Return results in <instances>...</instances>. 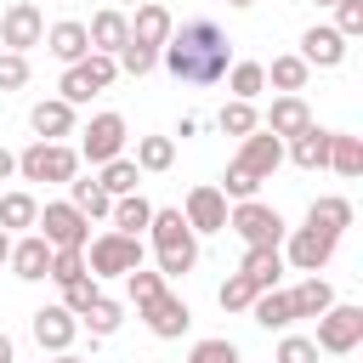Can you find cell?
Returning a JSON list of instances; mask_svg holds the SVG:
<instances>
[{"mask_svg": "<svg viewBox=\"0 0 363 363\" xmlns=\"http://www.w3.org/2000/svg\"><path fill=\"white\" fill-rule=\"evenodd\" d=\"M159 68L182 85H216L233 68V40L210 17H193V23L170 28V40L159 45Z\"/></svg>", "mask_w": 363, "mask_h": 363, "instance_id": "cell-1", "label": "cell"}, {"mask_svg": "<svg viewBox=\"0 0 363 363\" xmlns=\"http://www.w3.org/2000/svg\"><path fill=\"white\" fill-rule=\"evenodd\" d=\"M284 164V142L272 136V130H250L244 136V147H238V159L227 164V176H221V199H255V187L272 176Z\"/></svg>", "mask_w": 363, "mask_h": 363, "instance_id": "cell-2", "label": "cell"}, {"mask_svg": "<svg viewBox=\"0 0 363 363\" xmlns=\"http://www.w3.org/2000/svg\"><path fill=\"white\" fill-rule=\"evenodd\" d=\"M147 244H153V255H159V267L153 272H164V278H187L193 267H199V233L182 221V210L176 204H153V221H147Z\"/></svg>", "mask_w": 363, "mask_h": 363, "instance_id": "cell-3", "label": "cell"}, {"mask_svg": "<svg viewBox=\"0 0 363 363\" xmlns=\"http://www.w3.org/2000/svg\"><path fill=\"white\" fill-rule=\"evenodd\" d=\"M142 255H147V244L142 238H130V233H96L91 244H85V272L102 284V278H125V272H136L142 267Z\"/></svg>", "mask_w": 363, "mask_h": 363, "instance_id": "cell-4", "label": "cell"}, {"mask_svg": "<svg viewBox=\"0 0 363 363\" xmlns=\"http://www.w3.org/2000/svg\"><path fill=\"white\" fill-rule=\"evenodd\" d=\"M227 227H233L250 250H278V244H284V233H289V227H284V216H278L272 204H261V199H238V204L227 210Z\"/></svg>", "mask_w": 363, "mask_h": 363, "instance_id": "cell-5", "label": "cell"}, {"mask_svg": "<svg viewBox=\"0 0 363 363\" xmlns=\"http://www.w3.org/2000/svg\"><path fill=\"white\" fill-rule=\"evenodd\" d=\"M17 176L23 182H74L79 176V153L68 142H28L17 153Z\"/></svg>", "mask_w": 363, "mask_h": 363, "instance_id": "cell-6", "label": "cell"}, {"mask_svg": "<svg viewBox=\"0 0 363 363\" xmlns=\"http://www.w3.org/2000/svg\"><path fill=\"white\" fill-rule=\"evenodd\" d=\"M312 346L329 352V357H352V352L363 346V306L335 301V306L318 318V340H312Z\"/></svg>", "mask_w": 363, "mask_h": 363, "instance_id": "cell-7", "label": "cell"}, {"mask_svg": "<svg viewBox=\"0 0 363 363\" xmlns=\"http://www.w3.org/2000/svg\"><path fill=\"white\" fill-rule=\"evenodd\" d=\"M28 45H45V11L34 0H11L0 11V51L28 57Z\"/></svg>", "mask_w": 363, "mask_h": 363, "instance_id": "cell-8", "label": "cell"}, {"mask_svg": "<svg viewBox=\"0 0 363 363\" xmlns=\"http://www.w3.org/2000/svg\"><path fill=\"white\" fill-rule=\"evenodd\" d=\"M34 227H40V238H45L51 250H85V244H91V221H85L68 199H51Z\"/></svg>", "mask_w": 363, "mask_h": 363, "instance_id": "cell-9", "label": "cell"}, {"mask_svg": "<svg viewBox=\"0 0 363 363\" xmlns=\"http://www.w3.org/2000/svg\"><path fill=\"white\" fill-rule=\"evenodd\" d=\"M125 136H130V130H125V119H119V113H96V119L79 130V147H74V153H79L85 164H96V170H102L108 159H119V153H125Z\"/></svg>", "mask_w": 363, "mask_h": 363, "instance_id": "cell-10", "label": "cell"}, {"mask_svg": "<svg viewBox=\"0 0 363 363\" xmlns=\"http://www.w3.org/2000/svg\"><path fill=\"white\" fill-rule=\"evenodd\" d=\"M335 244H340V238H329V233H318V227H295V233H289V244H284L278 255H284V267H295V272L318 278V272L335 261Z\"/></svg>", "mask_w": 363, "mask_h": 363, "instance_id": "cell-11", "label": "cell"}, {"mask_svg": "<svg viewBox=\"0 0 363 363\" xmlns=\"http://www.w3.org/2000/svg\"><path fill=\"white\" fill-rule=\"evenodd\" d=\"M176 210H182V221H187L193 233H227V199H221L216 182H199V187L187 193V204H176Z\"/></svg>", "mask_w": 363, "mask_h": 363, "instance_id": "cell-12", "label": "cell"}, {"mask_svg": "<svg viewBox=\"0 0 363 363\" xmlns=\"http://www.w3.org/2000/svg\"><path fill=\"white\" fill-rule=\"evenodd\" d=\"M28 329H34L40 352H51V357H57V352H74V340H79V318H74L62 301H57V306H40Z\"/></svg>", "mask_w": 363, "mask_h": 363, "instance_id": "cell-13", "label": "cell"}, {"mask_svg": "<svg viewBox=\"0 0 363 363\" xmlns=\"http://www.w3.org/2000/svg\"><path fill=\"white\" fill-rule=\"evenodd\" d=\"M142 323H147V335H159V340H182L187 335V323H193V312H187V301L182 295H159V301H147L142 306Z\"/></svg>", "mask_w": 363, "mask_h": 363, "instance_id": "cell-14", "label": "cell"}, {"mask_svg": "<svg viewBox=\"0 0 363 363\" xmlns=\"http://www.w3.org/2000/svg\"><path fill=\"white\" fill-rule=\"evenodd\" d=\"M45 51H51L62 68L85 62V57H91V34H85V23H79V17H62V23H51V28H45Z\"/></svg>", "mask_w": 363, "mask_h": 363, "instance_id": "cell-15", "label": "cell"}, {"mask_svg": "<svg viewBox=\"0 0 363 363\" xmlns=\"http://www.w3.org/2000/svg\"><path fill=\"white\" fill-rule=\"evenodd\" d=\"M85 34H91V51L119 57V51H125V40H130V17H125L119 6H102V11L85 23Z\"/></svg>", "mask_w": 363, "mask_h": 363, "instance_id": "cell-16", "label": "cell"}, {"mask_svg": "<svg viewBox=\"0 0 363 363\" xmlns=\"http://www.w3.org/2000/svg\"><path fill=\"white\" fill-rule=\"evenodd\" d=\"M306 68H340L346 62V40L335 34V28H323V23H312L306 34H301V51H295Z\"/></svg>", "mask_w": 363, "mask_h": 363, "instance_id": "cell-17", "label": "cell"}, {"mask_svg": "<svg viewBox=\"0 0 363 363\" xmlns=\"http://www.w3.org/2000/svg\"><path fill=\"white\" fill-rule=\"evenodd\" d=\"M28 130H34V142H62V136H74V108L62 96H45L28 108Z\"/></svg>", "mask_w": 363, "mask_h": 363, "instance_id": "cell-18", "label": "cell"}, {"mask_svg": "<svg viewBox=\"0 0 363 363\" xmlns=\"http://www.w3.org/2000/svg\"><path fill=\"white\" fill-rule=\"evenodd\" d=\"M306 125H318V119H312V108H306V96H272V108H267V119H261V130H272L278 142L301 136Z\"/></svg>", "mask_w": 363, "mask_h": 363, "instance_id": "cell-19", "label": "cell"}, {"mask_svg": "<svg viewBox=\"0 0 363 363\" xmlns=\"http://www.w3.org/2000/svg\"><path fill=\"white\" fill-rule=\"evenodd\" d=\"M23 284H40L45 272H51V244L40 238V233H23V238H11V261H6Z\"/></svg>", "mask_w": 363, "mask_h": 363, "instance_id": "cell-20", "label": "cell"}, {"mask_svg": "<svg viewBox=\"0 0 363 363\" xmlns=\"http://www.w3.org/2000/svg\"><path fill=\"white\" fill-rule=\"evenodd\" d=\"M170 28H176V17H170L159 0L136 6V17H130V40H136V45H147V51H159V45L170 40Z\"/></svg>", "mask_w": 363, "mask_h": 363, "instance_id": "cell-21", "label": "cell"}, {"mask_svg": "<svg viewBox=\"0 0 363 363\" xmlns=\"http://www.w3.org/2000/svg\"><path fill=\"white\" fill-rule=\"evenodd\" d=\"M284 159H289L295 170H323V164H329V130L306 125L301 136H289V142H284Z\"/></svg>", "mask_w": 363, "mask_h": 363, "instance_id": "cell-22", "label": "cell"}, {"mask_svg": "<svg viewBox=\"0 0 363 363\" xmlns=\"http://www.w3.org/2000/svg\"><path fill=\"white\" fill-rule=\"evenodd\" d=\"M306 227H318V233L340 238V233L352 227V199H340V193H323V199H312V204H306Z\"/></svg>", "mask_w": 363, "mask_h": 363, "instance_id": "cell-23", "label": "cell"}, {"mask_svg": "<svg viewBox=\"0 0 363 363\" xmlns=\"http://www.w3.org/2000/svg\"><path fill=\"white\" fill-rule=\"evenodd\" d=\"M289 295V318H323L329 306H335V289H329V278H301L295 289H284Z\"/></svg>", "mask_w": 363, "mask_h": 363, "instance_id": "cell-24", "label": "cell"}, {"mask_svg": "<svg viewBox=\"0 0 363 363\" xmlns=\"http://www.w3.org/2000/svg\"><path fill=\"white\" fill-rule=\"evenodd\" d=\"M323 170H335V176H363V136H352V130H329V164Z\"/></svg>", "mask_w": 363, "mask_h": 363, "instance_id": "cell-25", "label": "cell"}, {"mask_svg": "<svg viewBox=\"0 0 363 363\" xmlns=\"http://www.w3.org/2000/svg\"><path fill=\"white\" fill-rule=\"evenodd\" d=\"M306 79H312V68H306L295 51L272 57V68H267V85H272L278 96H301V91H306Z\"/></svg>", "mask_w": 363, "mask_h": 363, "instance_id": "cell-26", "label": "cell"}, {"mask_svg": "<svg viewBox=\"0 0 363 363\" xmlns=\"http://www.w3.org/2000/svg\"><path fill=\"white\" fill-rule=\"evenodd\" d=\"M68 204H74L85 221H108V210H113V199L96 187V176H74V182H68Z\"/></svg>", "mask_w": 363, "mask_h": 363, "instance_id": "cell-27", "label": "cell"}, {"mask_svg": "<svg viewBox=\"0 0 363 363\" xmlns=\"http://www.w3.org/2000/svg\"><path fill=\"white\" fill-rule=\"evenodd\" d=\"M108 221H113V233H130V238H142V233H147V221H153V204H147L142 193H125V199H113Z\"/></svg>", "mask_w": 363, "mask_h": 363, "instance_id": "cell-28", "label": "cell"}, {"mask_svg": "<svg viewBox=\"0 0 363 363\" xmlns=\"http://www.w3.org/2000/svg\"><path fill=\"white\" fill-rule=\"evenodd\" d=\"M40 221V199L34 193H0V233H28Z\"/></svg>", "mask_w": 363, "mask_h": 363, "instance_id": "cell-29", "label": "cell"}, {"mask_svg": "<svg viewBox=\"0 0 363 363\" xmlns=\"http://www.w3.org/2000/svg\"><path fill=\"white\" fill-rule=\"evenodd\" d=\"M119 323H125V306H119L113 295H96V301L79 312V329H91V340H108Z\"/></svg>", "mask_w": 363, "mask_h": 363, "instance_id": "cell-30", "label": "cell"}, {"mask_svg": "<svg viewBox=\"0 0 363 363\" xmlns=\"http://www.w3.org/2000/svg\"><path fill=\"white\" fill-rule=\"evenodd\" d=\"M227 91H233V102H255L261 91H267V62H233L227 74Z\"/></svg>", "mask_w": 363, "mask_h": 363, "instance_id": "cell-31", "label": "cell"}, {"mask_svg": "<svg viewBox=\"0 0 363 363\" xmlns=\"http://www.w3.org/2000/svg\"><path fill=\"white\" fill-rule=\"evenodd\" d=\"M176 164V136H136V170L164 176Z\"/></svg>", "mask_w": 363, "mask_h": 363, "instance_id": "cell-32", "label": "cell"}, {"mask_svg": "<svg viewBox=\"0 0 363 363\" xmlns=\"http://www.w3.org/2000/svg\"><path fill=\"white\" fill-rule=\"evenodd\" d=\"M136 182H142V170H136V159H108L102 170H96V187L108 193V199H125V193H136Z\"/></svg>", "mask_w": 363, "mask_h": 363, "instance_id": "cell-33", "label": "cell"}, {"mask_svg": "<svg viewBox=\"0 0 363 363\" xmlns=\"http://www.w3.org/2000/svg\"><path fill=\"white\" fill-rule=\"evenodd\" d=\"M255 289H278V278H284V255L278 250H244V267H238Z\"/></svg>", "mask_w": 363, "mask_h": 363, "instance_id": "cell-34", "label": "cell"}, {"mask_svg": "<svg viewBox=\"0 0 363 363\" xmlns=\"http://www.w3.org/2000/svg\"><path fill=\"white\" fill-rule=\"evenodd\" d=\"M250 318L261 323V329H289L295 318H289V295L284 289H261L255 301H250Z\"/></svg>", "mask_w": 363, "mask_h": 363, "instance_id": "cell-35", "label": "cell"}, {"mask_svg": "<svg viewBox=\"0 0 363 363\" xmlns=\"http://www.w3.org/2000/svg\"><path fill=\"white\" fill-rule=\"evenodd\" d=\"M216 130L221 136H250V130H261V113H255V102H221V113H216Z\"/></svg>", "mask_w": 363, "mask_h": 363, "instance_id": "cell-36", "label": "cell"}, {"mask_svg": "<svg viewBox=\"0 0 363 363\" xmlns=\"http://www.w3.org/2000/svg\"><path fill=\"white\" fill-rule=\"evenodd\" d=\"M125 289H130V301H136V312H142L147 301H159V295L170 289V278H164V272H147V267H136V272H125Z\"/></svg>", "mask_w": 363, "mask_h": 363, "instance_id": "cell-37", "label": "cell"}, {"mask_svg": "<svg viewBox=\"0 0 363 363\" xmlns=\"http://www.w3.org/2000/svg\"><path fill=\"white\" fill-rule=\"evenodd\" d=\"M261 289L244 278V272H227V284L216 289V301H221V312H250V301H255Z\"/></svg>", "mask_w": 363, "mask_h": 363, "instance_id": "cell-38", "label": "cell"}, {"mask_svg": "<svg viewBox=\"0 0 363 363\" xmlns=\"http://www.w3.org/2000/svg\"><path fill=\"white\" fill-rule=\"evenodd\" d=\"M187 363H244V357H238V346L227 335H210V340H193Z\"/></svg>", "mask_w": 363, "mask_h": 363, "instance_id": "cell-39", "label": "cell"}, {"mask_svg": "<svg viewBox=\"0 0 363 363\" xmlns=\"http://www.w3.org/2000/svg\"><path fill=\"white\" fill-rule=\"evenodd\" d=\"M113 62H119V74H130V79H142V74H153V68H159V51H147V45H136V40H125V51H119Z\"/></svg>", "mask_w": 363, "mask_h": 363, "instance_id": "cell-40", "label": "cell"}, {"mask_svg": "<svg viewBox=\"0 0 363 363\" xmlns=\"http://www.w3.org/2000/svg\"><path fill=\"white\" fill-rule=\"evenodd\" d=\"M51 284H74V278H85V250H51V272H45Z\"/></svg>", "mask_w": 363, "mask_h": 363, "instance_id": "cell-41", "label": "cell"}, {"mask_svg": "<svg viewBox=\"0 0 363 363\" xmlns=\"http://www.w3.org/2000/svg\"><path fill=\"white\" fill-rule=\"evenodd\" d=\"M96 295H102V289H96V278H91V272H85V278H74V284H62V306H68L74 318H79Z\"/></svg>", "mask_w": 363, "mask_h": 363, "instance_id": "cell-42", "label": "cell"}, {"mask_svg": "<svg viewBox=\"0 0 363 363\" xmlns=\"http://www.w3.org/2000/svg\"><path fill=\"white\" fill-rule=\"evenodd\" d=\"M335 34L340 40H357L363 34V0H335Z\"/></svg>", "mask_w": 363, "mask_h": 363, "instance_id": "cell-43", "label": "cell"}, {"mask_svg": "<svg viewBox=\"0 0 363 363\" xmlns=\"http://www.w3.org/2000/svg\"><path fill=\"white\" fill-rule=\"evenodd\" d=\"M23 85H28V57L0 51V91H23Z\"/></svg>", "mask_w": 363, "mask_h": 363, "instance_id": "cell-44", "label": "cell"}, {"mask_svg": "<svg viewBox=\"0 0 363 363\" xmlns=\"http://www.w3.org/2000/svg\"><path fill=\"white\" fill-rule=\"evenodd\" d=\"M272 363H318V346L306 340V335H284L278 340V357Z\"/></svg>", "mask_w": 363, "mask_h": 363, "instance_id": "cell-45", "label": "cell"}, {"mask_svg": "<svg viewBox=\"0 0 363 363\" xmlns=\"http://www.w3.org/2000/svg\"><path fill=\"white\" fill-rule=\"evenodd\" d=\"M11 170H17V153H11V147H0V182H6Z\"/></svg>", "mask_w": 363, "mask_h": 363, "instance_id": "cell-46", "label": "cell"}, {"mask_svg": "<svg viewBox=\"0 0 363 363\" xmlns=\"http://www.w3.org/2000/svg\"><path fill=\"white\" fill-rule=\"evenodd\" d=\"M17 357V346H11V335H0V363H11Z\"/></svg>", "mask_w": 363, "mask_h": 363, "instance_id": "cell-47", "label": "cell"}, {"mask_svg": "<svg viewBox=\"0 0 363 363\" xmlns=\"http://www.w3.org/2000/svg\"><path fill=\"white\" fill-rule=\"evenodd\" d=\"M11 261V233H0V267Z\"/></svg>", "mask_w": 363, "mask_h": 363, "instance_id": "cell-48", "label": "cell"}, {"mask_svg": "<svg viewBox=\"0 0 363 363\" xmlns=\"http://www.w3.org/2000/svg\"><path fill=\"white\" fill-rule=\"evenodd\" d=\"M51 363H85V357H74V352H57V357H51Z\"/></svg>", "mask_w": 363, "mask_h": 363, "instance_id": "cell-49", "label": "cell"}, {"mask_svg": "<svg viewBox=\"0 0 363 363\" xmlns=\"http://www.w3.org/2000/svg\"><path fill=\"white\" fill-rule=\"evenodd\" d=\"M125 6H147V0H119V11H125Z\"/></svg>", "mask_w": 363, "mask_h": 363, "instance_id": "cell-50", "label": "cell"}, {"mask_svg": "<svg viewBox=\"0 0 363 363\" xmlns=\"http://www.w3.org/2000/svg\"><path fill=\"white\" fill-rule=\"evenodd\" d=\"M227 6H255V0H227Z\"/></svg>", "mask_w": 363, "mask_h": 363, "instance_id": "cell-51", "label": "cell"}, {"mask_svg": "<svg viewBox=\"0 0 363 363\" xmlns=\"http://www.w3.org/2000/svg\"><path fill=\"white\" fill-rule=\"evenodd\" d=\"M318 6H335V0H318Z\"/></svg>", "mask_w": 363, "mask_h": 363, "instance_id": "cell-52", "label": "cell"}]
</instances>
